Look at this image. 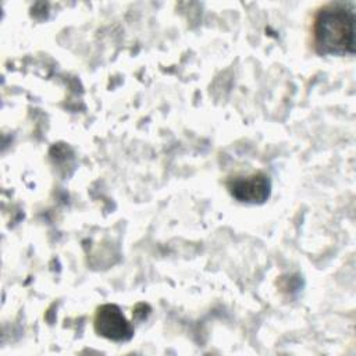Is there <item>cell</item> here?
Instances as JSON below:
<instances>
[{"label":"cell","mask_w":356,"mask_h":356,"mask_svg":"<svg viewBox=\"0 0 356 356\" xmlns=\"http://www.w3.org/2000/svg\"><path fill=\"white\" fill-rule=\"evenodd\" d=\"M314 46L320 54L345 56L355 53L353 3L335 1L324 6L313 24Z\"/></svg>","instance_id":"6da1fadb"},{"label":"cell","mask_w":356,"mask_h":356,"mask_svg":"<svg viewBox=\"0 0 356 356\" xmlns=\"http://www.w3.org/2000/svg\"><path fill=\"white\" fill-rule=\"evenodd\" d=\"M93 325L97 335L115 342L129 341L135 332L132 323H129L121 309L113 303L97 307Z\"/></svg>","instance_id":"7a4b0ae2"},{"label":"cell","mask_w":356,"mask_h":356,"mask_svg":"<svg viewBox=\"0 0 356 356\" xmlns=\"http://www.w3.org/2000/svg\"><path fill=\"white\" fill-rule=\"evenodd\" d=\"M227 188L232 197L248 204H261L271 193L270 178L261 171L250 175L234 177L227 182Z\"/></svg>","instance_id":"3957f363"}]
</instances>
